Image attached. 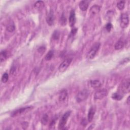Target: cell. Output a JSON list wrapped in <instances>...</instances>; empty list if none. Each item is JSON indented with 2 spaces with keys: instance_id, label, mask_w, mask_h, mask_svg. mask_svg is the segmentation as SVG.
<instances>
[{
  "instance_id": "cell-9",
  "label": "cell",
  "mask_w": 130,
  "mask_h": 130,
  "mask_svg": "<svg viewBox=\"0 0 130 130\" xmlns=\"http://www.w3.org/2000/svg\"><path fill=\"white\" fill-rule=\"evenodd\" d=\"M55 20V16L54 12H53V11L51 9L50 11H49V12L47 15L46 22L49 25L51 26L54 24Z\"/></svg>"
},
{
  "instance_id": "cell-17",
  "label": "cell",
  "mask_w": 130,
  "mask_h": 130,
  "mask_svg": "<svg viewBox=\"0 0 130 130\" xmlns=\"http://www.w3.org/2000/svg\"><path fill=\"white\" fill-rule=\"evenodd\" d=\"M7 58V52L6 50H2L0 53V60L1 62H4Z\"/></svg>"
},
{
  "instance_id": "cell-12",
  "label": "cell",
  "mask_w": 130,
  "mask_h": 130,
  "mask_svg": "<svg viewBox=\"0 0 130 130\" xmlns=\"http://www.w3.org/2000/svg\"><path fill=\"white\" fill-rule=\"evenodd\" d=\"M90 83L91 86L92 87L93 89H99V88H100L102 85L101 82L98 80H91V81H90Z\"/></svg>"
},
{
  "instance_id": "cell-14",
  "label": "cell",
  "mask_w": 130,
  "mask_h": 130,
  "mask_svg": "<svg viewBox=\"0 0 130 130\" xmlns=\"http://www.w3.org/2000/svg\"><path fill=\"white\" fill-rule=\"evenodd\" d=\"M95 114V109L94 108V107H91L90 109V110L89 111V113H88V115H87V118H88V120L89 121H91L93 120L94 115Z\"/></svg>"
},
{
  "instance_id": "cell-16",
  "label": "cell",
  "mask_w": 130,
  "mask_h": 130,
  "mask_svg": "<svg viewBox=\"0 0 130 130\" xmlns=\"http://www.w3.org/2000/svg\"><path fill=\"white\" fill-rule=\"evenodd\" d=\"M125 45L124 41L122 40H119L115 44V49L116 50H120L123 48Z\"/></svg>"
},
{
  "instance_id": "cell-22",
  "label": "cell",
  "mask_w": 130,
  "mask_h": 130,
  "mask_svg": "<svg viewBox=\"0 0 130 130\" xmlns=\"http://www.w3.org/2000/svg\"><path fill=\"white\" fill-rule=\"evenodd\" d=\"M48 121V116L47 114H44L41 118V123L44 125H46Z\"/></svg>"
},
{
  "instance_id": "cell-19",
  "label": "cell",
  "mask_w": 130,
  "mask_h": 130,
  "mask_svg": "<svg viewBox=\"0 0 130 130\" xmlns=\"http://www.w3.org/2000/svg\"><path fill=\"white\" fill-rule=\"evenodd\" d=\"M44 3L43 1H37L36 3H35V8H36L38 10H40L41 8H42L44 7Z\"/></svg>"
},
{
  "instance_id": "cell-10",
  "label": "cell",
  "mask_w": 130,
  "mask_h": 130,
  "mask_svg": "<svg viewBox=\"0 0 130 130\" xmlns=\"http://www.w3.org/2000/svg\"><path fill=\"white\" fill-rule=\"evenodd\" d=\"M76 22V15L74 10H72L70 13V16L69 18V23L71 27H73Z\"/></svg>"
},
{
  "instance_id": "cell-33",
  "label": "cell",
  "mask_w": 130,
  "mask_h": 130,
  "mask_svg": "<svg viewBox=\"0 0 130 130\" xmlns=\"http://www.w3.org/2000/svg\"><path fill=\"white\" fill-rule=\"evenodd\" d=\"M130 96L128 97V99H127V104L129 105H130Z\"/></svg>"
},
{
  "instance_id": "cell-27",
  "label": "cell",
  "mask_w": 130,
  "mask_h": 130,
  "mask_svg": "<svg viewBox=\"0 0 130 130\" xmlns=\"http://www.w3.org/2000/svg\"><path fill=\"white\" fill-rule=\"evenodd\" d=\"M16 70L17 67L15 65H13V66L11 68L10 70V74L12 75L13 74H15L16 73Z\"/></svg>"
},
{
  "instance_id": "cell-6",
  "label": "cell",
  "mask_w": 130,
  "mask_h": 130,
  "mask_svg": "<svg viewBox=\"0 0 130 130\" xmlns=\"http://www.w3.org/2000/svg\"><path fill=\"white\" fill-rule=\"evenodd\" d=\"M129 24V19L128 14L127 13H123L121 14L120 18V26L123 29L128 27Z\"/></svg>"
},
{
  "instance_id": "cell-30",
  "label": "cell",
  "mask_w": 130,
  "mask_h": 130,
  "mask_svg": "<svg viewBox=\"0 0 130 130\" xmlns=\"http://www.w3.org/2000/svg\"><path fill=\"white\" fill-rule=\"evenodd\" d=\"M46 50V48L44 46H42L40 47L38 49V51L40 53H43Z\"/></svg>"
},
{
  "instance_id": "cell-29",
  "label": "cell",
  "mask_w": 130,
  "mask_h": 130,
  "mask_svg": "<svg viewBox=\"0 0 130 130\" xmlns=\"http://www.w3.org/2000/svg\"><path fill=\"white\" fill-rule=\"evenodd\" d=\"M77 30H77V28H73L72 29V30H71V31L70 36V37H73L76 34V33L77 32Z\"/></svg>"
},
{
  "instance_id": "cell-8",
  "label": "cell",
  "mask_w": 130,
  "mask_h": 130,
  "mask_svg": "<svg viewBox=\"0 0 130 130\" xmlns=\"http://www.w3.org/2000/svg\"><path fill=\"white\" fill-rule=\"evenodd\" d=\"M72 62L71 59H67L64 60L63 62L61 63L59 67V70L60 72H64L67 70V69L70 66V65Z\"/></svg>"
},
{
  "instance_id": "cell-15",
  "label": "cell",
  "mask_w": 130,
  "mask_h": 130,
  "mask_svg": "<svg viewBox=\"0 0 130 130\" xmlns=\"http://www.w3.org/2000/svg\"><path fill=\"white\" fill-rule=\"evenodd\" d=\"M100 11V7L98 5H94L91 7L90 10V12L91 14L95 15L98 13Z\"/></svg>"
},
{
  "instance_id": "cell-2",
  "label": "cell",
  "mask_w": 130,
  "mask_h": 130,
  "mask_svg": "<svg viewBox=\"0 0 130 130\" xmlns=\"http://www.w3.org/2000/svg\"><path fill=\"white\" fill-rule=\"evenodd\" d=\"M89 95V92L87 90H83L80 91L76 97V101L77 102L80 103L85 101L88 98Z\"/></svg>"
},
{
  "instance_id": "cell-1",
  "label": "cell",
  "mask_w": 130,
  "mask_h": 130,
  "mask_svg": "<svg viewBox=\"0 0 130 130\" xmlns=\"http://www.w3.org/2000/svg\"><path fill=\"white\" fill-rule=\"evenodd\" d=\"M100 47V44L99 43H95L93 46V47L90 49V51L87 53V58L89 59H93L94 58L95 55H96L97 52L99 50Z\"/></svg>"
},
{
  "instance_id": "cell-31",
  "label": "cell",
  "mask_w": 130,
  "mask_h": 130,
  "mask_svg": "<svg viewBox=\"0 0 130 130\" xmlns=\"http://www.w3.org/2000/svg\"><path fill=\"white\" fill-rule=\"evenodd\" d=\"M55 120H53L50 123V125H49V127L50 128H53V127H55Z\"/></svg>"
},
{
  "instance_id": "cell-23",
  "label": "cell",
  "mask_w": 130,
  "mask_h": 130,
  "mask_svg": "<svg viewBox=\"0 0 130 130\" xmlns=\"http://www.w3.org/2000/svg\"><path fill=\"white\" fill-rule=\"evenodd\" d=\"M60 25H66V24H67V19L66 18V16H65V15H64V14L63 13L62 15V16H61L60 18Z\"/></svg>"
},
{
  "instance_id": "cell-32",
  "label": "cell",
  "mask_w": 130,
  "mask_h": 130,
  "mask_svg": "<svg viewBox=\"0 0 130 130\" xmlns=\"http://www.w3.org/2000/svg\"><path fill=\"white\" fill-rule=\"evenodd\" d=\"M87 121L86 120V119H85V118H84V119H83L81 121V124L84 125V126H85L87 125Z\"/></svg>"
},
{
  "instance_id": "cell-25",
  "label": "cell",
  "mask_w": 130,
  "mask_h": 130,
  "mask_svg": "<svg viewBox=\"0 0 130 130\" xmlns=\"http://www.w3.org/2000/svg\"><path fill=\"white\" fill-rule=\"evenodd\" d=\"M125 3L124 1H120L117 3V7L119 10H123L125 8Z\"/></svg>"
},
{
  "instance_id": "cell-4",
  "label": "cell",
  "mask_w": 130,
  "mask_h": 130,
  "mask_svg": "<svg viewBox=\"0 0 130 130\" xmlns=\"http://www.w3.org/2000/svg\"><path fill=\"white\" fill-rule=\"evenodd\" d=\"M33 107L32 106H29V107H26L21 108L20 109H17L16 110L14 111L11 113V116L12 117H15L17 116L20 115H21L23 113H25L28 112L29 111L31 110Z\"/></svg>"
},
{
  "instance_id": "cell-24",
  "label": "cell",
  "mask_w": 130,
  "mask_h": 130,
  "mask_svg": "<svg viewBox=\"0 0 130 130\" xmlns=\"http://www.w3.org/2000/svg\"><path fill=\"white\" fill-rule=\"evenodd\" d=\"M60 34L58 30H55V31L52 34V38L54 40H58L60 38Z\"/></svg>"
},
{
  "instance_id": "cell-26",
  "label": "cell",
  "mask_w": 130,
  "mask_h": 130,
  "mask_svg": "<svg viewBox=\"0 0 130 130\" xmlns=\"http://www.w3.org/2000/svg\"><path fill=\"white\" fill-rule=\"evenodd\" d=\"M9 79V75L7 73H5L2 76V81L3 83H6Z\"/></svg>"
},
{
  "instance_id": "cell-11",
  "label": "cell",
  "mask_w": 130,
  "mask_h": 130,
  "mask_svg": "<svg viewBox=\"0 0 130 130\" xmlns=\"http://www.w3.org/2000/svg\"><path fill=\"white\" fill-rule=\"evenodd\" d=\"M68 98V92L67 90H62L60 93L59 95V101L60 102H64L66 101V99Z\"/></svg>"
},
{
  "instance_id": "cell-28",
  "label": "cell",
  "mask_w": 130,
  "mask_h": 130,
  "mask_svg": "<svg viewBox=\"0 0 130 130\" xmlns=\"http://www.w3.org/2000/svg\"><path fill=\"white\" fill-rule=\"evenodd\" d=\"M112 25L111 24L110 22L108 23V24L106 25V29L107 30V32H110L111 30V29H112Z\"/></svg>"
},
{
  "instance_id": "cell-7",
  "label": "cell",
  "mask_w": 130,
  "mask_h": 130,
  "mask_svg": "<svg viewBox=\"0 0 130 130\" xmlns=\"http://www.w3.org/2000/svg\"><path fill=\"white\" fill-rule=\"evenodd\" d=\"M108 95V91L106 89L99 90L95 93L94 95V98L95 100H101L107 96Z\"/></svg>"
},
{
  "instance_id": "cell-5",
  "label": "cell",
  "mask_w": 130,
  "mask_h": 130,
  "mask_svg": "<svg viewBox=\"0 0 130 130\" xmlns=\"http://www.w3.org/2000/svg\"><path fill=\"white\" fill-rule=\"evenodd\" d=\"M130 79H126L125 81H124L122 85H120L119 88L120 92L123 94H127L130 92Z\"/></svg>"
},
{
  "instance_id": "cell-20",
  "label": "cell",
  "mask_w": 130,
  "mask_h": 130,
  "mask_svg": "<svg viewBox=\"0 0 130 130\" xmlns=\"http://www.w3.org/2000/svg\"><path fill=\"white\" fill-rule=\"evenodd\" d=\"M7 30L9 32H12L15 30V26L13 22H11L7 25L6 28Z\"/></svg>"
},
{
  "instance_id": "cell-18",
  "label": "cell",
  "mask_w": 130,
  "mask_h": 130,
  "mask_svg": "<svg viewBox=\"0 0 130 130\" xmlns=\"http://www.w3.org/2000/svg\"><path fill=\"white\" fill-rule=\"evenodd\" d=\"M123 96L120 93H113L112 95V98L114 100L120 101L123 99Z\"/></svg>"
},
{
  "instance_id": "cell-21",
  "label": "cell",
  "mask_w": 130,
  "mask_h": 130,
  "mask_svg": "<svg viewBox=\"0 0 130 130\" xmlns=\"http://www.w3.org/2000/svg\"><path fill=\"white\" fill-rule=\"evenodd\" d=\"M54 55V52L52 50H50L45 56V60H51Z\"/></svg>"
},
{
  "instance_id": "cell-13",
  "label": "cell",
  "mask_w": 130,
  "mask_h": 130,
  "mask_svg": "<svg viewBox=\"0 0 130 130\" xmlns=\"http://www.w3.org/2000/svg\"><path fill=\"white\" fill-rule=\"evenodd\" d=\"M79 6L82 11H85L89 7V2L87 1H82L79 3Z\"/></svg>"
},
{
  "instance_id": "cell-3",
  "label": "cell",
  "mask_w": 130,
  "mask_h": 130,
  "mask_svg": "<svg viewBox=\"0 0 130 130\" xmlns=\"http://www.w3.org/2000/svg\"><path fill=\"white\" fill-rule=\"evenodd\" d=\"M71 111H68L65 113L63 116L61 118V119L59 122V129H63L66 125L68 118L71 115Z\"/></svg>"
}]
</instances>
